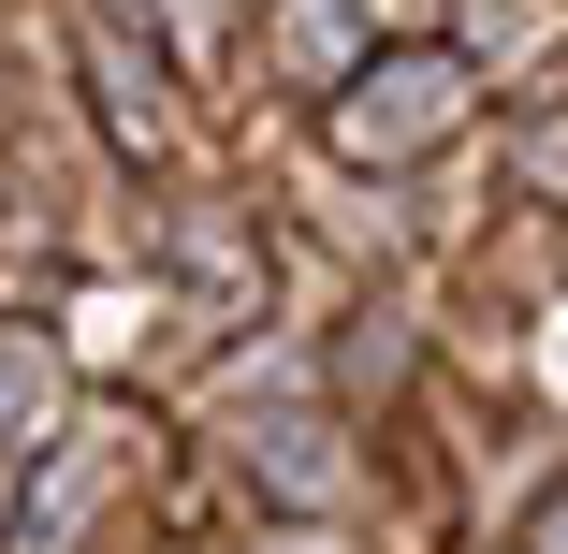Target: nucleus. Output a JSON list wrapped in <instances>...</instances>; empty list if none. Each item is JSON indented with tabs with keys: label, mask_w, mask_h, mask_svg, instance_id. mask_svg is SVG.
Listing matches in <instances>:
<instances>
[{
	"label": "nucleus",
	"mask_w": 568,
	"mask_h": 554,
	"mask_svg": "<svg viewBox=\"0 0 568 554\" xmlns=\"http://www.w3.org/2000/svg\"><path fill=\"white\" fill-rule=\"evenodd\" d=\"M452 102H467V73H452V59H408V73H379V88L335 102V147H351V161H394L408 132H452Z\"/></svg>",
	"instance_id": "nucleus-1"
},
{
	"label": "nucleus",
	"mask_w": 568,
	"mask_h": 554,
	"mask_svg": "<svg viewBox=\"0 0 568 554\" xmlns=\"http://www.w3.org/2000/svg\"><path fill=\"white\" fill-rule=\"evenodd\" d=\"M44 409H59V365L16 336V351H0V437H44Z\"/></svg>",
	"instance_id": "nucleus-2"
},
{
	"label": "nucleus",
	"mask_w": 568,
	"mask_h": 554,
	"mask_svg": "<svg viewBox=\"0 0 568 554\" xmlns=\"http://www.w3.org/2000/svg\"><path fill=\"white\" fill-rule=\"evenodd\" d=\"M351 16H365V0H292V59H306V73L351 59Z\"/></svg>",
	"instance_id": "nucleus-3"
},
{
	"label": "nucleus",
	"mask_w": 568,
	"mask_h": 554,
	"mask_svg": "<svg viewBox=\"0 0 568 554\" xmlns=\"http://www.w3.org/2000/svg\"><path fill=\"white\" fill-rule=\"evenodd\" d=\"M525 554H568V496H554V511H539V540H525Z\"/></svg>",
	"instance_id": "nucleus-4"
}]
</instances>
